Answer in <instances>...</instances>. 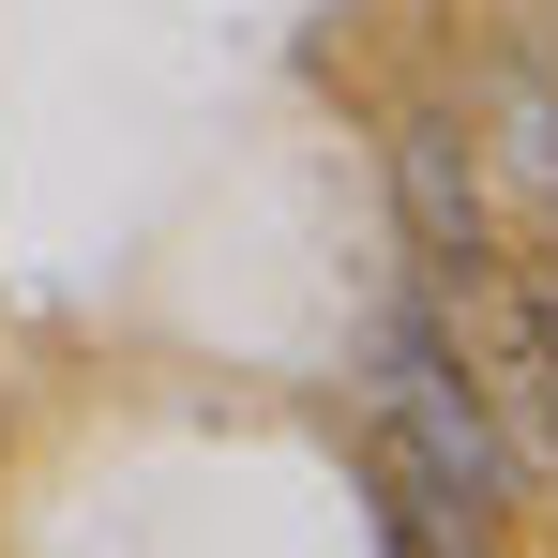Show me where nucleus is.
<instances>
[{"mask_svg":"<svg viewBox=\"0 0 558 558\" xmlns=\"http://www.w3.org/2000/svg\"><path fill=\"white\" fill-rule=\"evenodd\" d=\"M498 438H513V468H558V257H529V272H498Z\"/></svg>","mask_w":558,"mask_h":558,"instance_id":"obj_3","label":"nucleus"},{"mask_svg":"<svg viewBox=\"0 0 558 558\" xmlns=\"http://www.w3.org/2000/svg\"><path fill=\"white\" fill-rule=\"evenodd\" d=\"M392 196H408V242H423L438 272H483V242H498V196H483V151H468V121H408V136H392Z\"/></svg>","mask_w":558,"mask_h":558,"instance_id":"obj_2","label":"nucleus"},{"mask_svg":"<svg viewBox=\"0 0 558 558\" xmlns=\"http://www.w3.org/2000/svg\"><path fill=\"white\" fill-rule=\"evenodd\" d=\"M377 408H392V468L438 498V513H468V529H498L513 513V438H498V392L423 332V317H392L377 332Z\"/></svg>","mask_w":558,"mask_h":558,"instance_id":"obj_1","label":"nucleus"},{"mask_svg":"<svg viewBox=\"0 0 558 558\" xmlns=\"http://www.w3.org/2000/svg\"><path fill=\"white\" fill-rule=\"evenodd\" d=\"M498 167H513V182L558 211V106H544V92H513V106H498Z\"/></svg>","mask_w":558,"mask_h":558,"instance_id":"obj_4","label":"nucleus"}]
</instances>
